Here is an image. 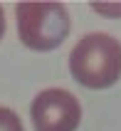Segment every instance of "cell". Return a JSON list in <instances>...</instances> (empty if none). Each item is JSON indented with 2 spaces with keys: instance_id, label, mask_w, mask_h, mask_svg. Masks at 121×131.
Wrapping results in <instances>:
<instances>
[{
  "instance_id": "obj_1",
  "label": "cell",
  "mask_w": 121,
  "mask_h": 131,
  "mask_svg": "<svg viewBox=\"0 0 121 131\" xmlns=\"http://www.w3.org/2000/svg\"><path fill=\"white\" fill-rule=\"evenodd\" d=\"M72 77L86 89H106L121 79V42L109 32H89L72 47Z\"/></svg>"
},
{
  "instance_id": "obj_2",
  "label": "cell",
  "mask_w": 121,
  "mask_h": 131,
  "mask_svg": "<svg viewBox=\"0 0 121 131\" xmlns=\"http://www.w3.org/2000/svg\"><path fill=\"white\" fill-rule=\"evenodd\" d=\"M17 35L25 47L50 52L69 35V13L62 3H22L15 7Z\"/></svg>"
},
{
  "instance_id": "obj_3",
  "label": "cell",
  "mask_w": 121,
  "mask_h": 131,
  "mask_svg": "<svg viewBox=\"0 0 121 131\" xmlns=\"http://www.w3.org/2000/svg\"><path fill=\"white\" fill-rule=\"evenodd\" d=\"M30 116L35 131H77L82 121V106L72 92L50 87L32 99Z\"/></svg>"
},
{
  "instance_id": "obj_4",
  "label": "cell",
  "mask_w": 121,
  "mask_h": 131,
  "mask_svg": "<svg viewBox=\"0 0 121 131\" xmlns=\"http://www.w3.org/2000/svg\"><path fill=\"white\" fill-rule=\"evenodd\" d=\"M0 131H25L20 116L7 106H0Z\"/></svg>"
},
{
  "instance_id": "obj_5",
  "label": "cell",
  "mask_w": 121,
  "mask_h": 131,
  "mask_svg": "<svg viewBox=\"0 0 121 131\" xmlns=\"http://www.w3.org/2000/svg\"><path fill=\"white\" fill-rule=\"evenodd\" d=\"M92 10L109 17H121V5H106V3H92Z\"/></svg>"
},
{
  "instance_id": "obj_6",
  "label": "cell",
  "mask_w": 121,
  "mask_h": 131,
  "mask_svg": "<svg viewBox=\"0 0 121 131\" xmlns=\"http://www.w3.org/2000/svg\"><path fill=\"white\" fill-rule=\"evenodd\" d=\"M3 35H5V10L0 7V40H3Z\"/></svg>"
}]
</instances>
